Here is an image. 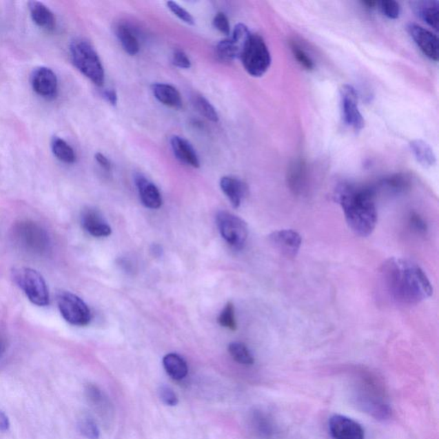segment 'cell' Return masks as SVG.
<instances>
[{
  "instance_id": "5",
  "label": "cell",
  "mask_w": 439,
  "mask_h": 439,
  "mask_svg": "<svg viewBox=\"0 0 439 439\" xmlns=\"http://www.w3.org/2000/svg\"><path fill=\"white\" fill-rule=\"evenodd\" d=\"M14 283L23 291L31 303L47 307L50 302L47 283L40 273L27 267H19L12 272Z\"/></svg>"
},
{
  "instance_id": "20",
  "label": "cell",
  "mask_w": 439,
  "mask_h": 439,
  "mask_svg": "<svg viewBox=\"0 0 439 439\" xmlns=\"http://www.w3.org/2000/svg\"><path fill=\"white\" fill-rule=\"evenodd\" d=\"M152 92L161 103L165 106L180 110L182 100L180 92L174 87L166 83H156L152 85Z\"/></svg>"
},
{
  "instance_id": "43",
  "label": "cell",
  "mask_w": 439,
  "mask_h": 439,
  "mask_svg": "<svg viewBox=\"0 0 439 439\" xmlns=\"http://www.w3.org/2000/svg\"><path fill=\"white\" fill-rule=\"evenodd\" d=\"M10 428V420L5 412L0 410V431H6Z\"/></svg>"
},
{
  "instance_id": "22",
  "label": "cell",
  "mask_w": 439,
  "mask_h": 439,
  "mask_svg": "<svg viewBox=\"0 0 439 439\" xmlns=\"http://www.w3.org/2000/svg\"><path fill=\"white\" fill-rule=\"evenodd\" d=\"M86 396L90 402L97 410L98 414L104 420H108L112 416V404L104 393L96 385H90L86 388Z\"/></svg>"
},
{
  "instance_id": "11",
  "label": "cell",
  "mask_w": 439,
  "mask_h": 439,
  "mask_svg": "<svg viewBox=\"0 0 439 439\" xmlns=\"http://www.w3.org/2000/svg\"><path fill=\"white\" fill-rule=\"evenodd\" d=\"M329 433L334 439H364L363 427L343 416H334L329 421Z\"/></svg>"
},
{
  "instance_id": "34",
  "label": "cell",
  "mask_w": 439,
  "mask_h": 439,
  "mask_svg": "<svg viewBox=\"0 0 439 439\" xmlns=\"http://www.w3.org/2000/svg\"><path fill=\"white\" fill-rule=\"evenodd\" d=\"M380 9L384 15L389 19H398L400 13H401V7L399 3L394 0H387V1H382L379 3Z\"/></svg>"
},
{
  "instance_id": "3",
  "label": "cell",
  "mask_w": 439,
  "mask_h": 439,
  "mask_svg": "<svg viewBox=\"0 0 439 439\" xmlns=\"http://www.w3.org/2000/svg\"><path fill=\"white\" fill-rule=\"evenodd\" d=\"M73 64L96 86L104 84L105 72L99 56L85 40H76L70 45Z\"/></svg>"
},
{
  "instance_id": "27",
  "label": "cell",
  "mask_w": 439,
  "mask_h": 439,
  "mask_svg": "<svg viewBox=\"0 0 439 439\" xmlns=\"http://www.w3.org/2000/svg\"><path fill=\"white\" fill-rule=\"evenodd\" d=\"M410 178L402 174L392 175L381 182L382 188L388 190L389 192L395 193V194L406 192L410 187Z\"/></svg>"
},
{
  "instance_id": "8",
  "label": "cell",
  "mask_w": 439,
  "mask_h": 439,
  "mask_svg": "<svg viewBox=\"0 0 439 439\" xmlns=\"http://www.w3.org/2000/svg\"><path fill=\"white\" fill-rule=\"evenodd\" d=\"M57 304L62 317L69 324L85 326L91 321V312L85 302L76 294L61 292L57 296Z\"/></svg>"
},
{
  "instance_id": "23",
  "label": "cell",
  "mask_w": 439,
  "mask_h": 439,
  "mask_svg": "<svg viewBox=\"0 0 439 439\" xmlns=\"http://www.w3.org/2000/svg\"><path fill=\"white\" fill-rule=\"evenodd\" d=\"M167 374L174 380H182L188 374V367L185 360L177 354H168L163 360Z\"/></svg>"
},
{
  "instance_id": "26",
  "label": "cell",
  "mask_w": 439,
  "mask_h": 439,
  "mask_svg": "<svg viewBox=\"0 0 439 439\" xmlns=\"http://www.w3.org/2000/svg\"><path fill=\"white\" fill-rule=\"evenodd\" d=\"M116 36L128 54L133 56L139 54L140 48L138 39L128 27L119 25L116 30Z\"/></svg>"
},
{
  "instance_id": "12",
  "label": "cell",
  "mask_w": 439,
  "mask_h": 439,
  "mask_svg": "<svg viewBox=\"0 0 439 439\" xmlns=\"http://www.w3.org/2000/svg\"><path fill=\"white\" fill-rule=\"evenodd\" d=\"M31 85L39 96L52 99L57 94V76L48 68H37L31 75Z\"/></svg>"
},
{
  "instance_id": "18",
  "label": "cell",
  "mask_w": 439,
  "mask_h": 439,
  "mask_svg": "<svg viewBox=\"0 0 439 439\" xmlns=\"http://www.w3.org/2000/svg\"><path fill=\"white\" fill-rule=\"evenodd\" d=\"M172 150L178 161L192 167H200V161L194 147L187 140L181 136H174L170 140Z\"/></svg>"
},
{
  "instance_id": "44",
  "label": "cell",
  "mask_w": 439,
  "mask_h": 439,
  "mask_svg": "<svg viewBox=\"0 0 439 439\" xmlns=\"http://www.w3.org/2000/svg\"><path fill=\"white\" fill-rule=\"evenodd\" d=\"M151 252H153L154 256H159L163 254V250H161V247L160 245H153V248L151 249Z\"/></svg>"
},
{
  "instance_id": "17",
  "label": "cell",
  "mask_w": 439,
  "mask_h": 439,
  "mask_svg": "<svg viewBox=\"0 0 439 439\" xmlns=\"http://www.w3.org/2000/svg\"><path fill=\"white\" fill-rule=\"evenodd\" d=\"M220 186L235 209L241 206L242 201L247 195V185L236 178L223 177L221 178Z\"/></svg>"
},
{
  "instance_id": "19",
  "label": "cell",
  "mask_w": 439,
  "mask_h": 439,
  "mask_svg": "<svg viewBox=\"0 0 439 439\" xmlns=\"http://www.w3.org/2000/svg\"><path fill=\"white\" fill-rule=\"evenodd\" d=\"M30 16L37 26L47 31H52L56 27L54 13L43 3L30 1L29 3Z\"/></svg>"
},
{
  "instance_id": "42",
  "label": "cell",
  "mask_w": 439,
  "mask_h": 439,
  "mask_svg": "<svg viewBox=\"0 0 439 439\" xmlns=\"http://www.w3.org/2000/svg\"><path fill=\"white\" fill-rule=\"evenodd\" d=\"M94 158H96V161H97V163L99 164L100 166L103 167L104 170H106V171L111 170L112 166H111L110 161L108 160V158L105 156L103 154L96 153V156H94Z\"/></svg>"
},
{
  "instance_id": "24",
  "label": "cell",
  "mask_w": 439,
  "mask_h": 439,
  "mask_svg": "<svg viewBox=\"0 0 439 439\" xmlns=\"http://www.w3.org/2000/svg\"><path fill=\"white\" fill-rule=\"evenodd\" d=\"M409 146L414 157L421 166L431 167L436 163V156L433 150L427 142L420 139L413 140L410 142Z\"/></svg>"
},
{
  "instance_id": "6",
  "label": "cell",
  "mask_w": 439,
  "mask_h": 439,
  "mask_svg": "<svg viewBox=\"0 0 439 439\" xmlns=\"http://www.w3.org/2000/svg\"><path fill=\"white\" fill-rule=\"evenodd\" d=\"M240 59L245 71L254 77L265 75L272 65V56L265 41L256 34H251Z\"/></svg>"
},
{
  "instance_id": "1",
  "label": "cell",
  "mask_w": 439,
  "mask_h": 439,
  "mask_svg": "<svg viewBox=\"0 0 439 439\" xmlns=\"http://www.w3.org/2000/svg\"><path fill=\"white\" fill-rule=\"evenodd\" d=\"M381 276L389 296L399 304H420L433 294V286L426 273L409 260L388 259L382 266Z\"/></svg>"
},
{
  "instance_id": "9",
  "label": "cell",
  "mask_w": 439,
  "mask_h": 439,
  "mask_svg": "<svg viewBox=\"0 0 439 439\" xmlns=\"http://www.w3.org/2000/svg\"><path fill=\"white\" fill-rule=\"evenodd\" d=\"M340 96L344 122L354 131H361L365 126V119L358 107L356 90L352 86L344 85L340 89Z\"/></svg>"
},
{
  "instance_id": "2",
  "label": "cell",
  "mask_w": 439,
  "mask_h": 439,
  "mask_svg": "<svg viewBox=\"0 0 439 439\" xmlns=\"http://www.w3.org/2000/svg\"><path fill=\"white\" fill-rule=\"evenodd\" d=\"M375 196L376 189L371 186L343 184L336 189V200L342 207L347 223L360 237H368L377 225Z\"/></svg>"
},
{
  "instance_id": "41",
  "label": "cell",
  "mask_w": 439,
  "mask_h": 439,
  "mask_svg": "<svg viewBox=\"0 0 439 439\" xmlns=\"http://www.w3.org/2000/svg\"><path fill=\"white\" fill-rule=\"evenodd\" d=\"M103 96L104 99L106 100L108 103L112 105V106H116V105H117L118 96L114 90L110 89L104 90Z\"/></svg>"
},
{
  "instance_id": "45",
  "label": "cell",
  "mask_w": 439,
  "mask_h": 439,
  "mask_svg": "<svg viewBox=\"0 0 439 439\" xmlns=\"http://www.w3.org/2000/svg\"><path fill=\"white\" fill-rule=\"evenodd\" d=\"M363 3L368 9H374L376 6L378 5V3L376 1H364Z\"/></svg>"
},
{
  "instance_id": "40",
  "label": "cell",
  "mask_w": 439,
  "mask_h": 439,
  "mask_svg": "<svg viewBox=\"0 0 439 439\" xmlns=\"http://www.w3.org/2000/svg\"><path fill=\"white\" fill-rule=\"evenodd\" d=\"M173 64L181 69H189L192 66L191 61H190L187 55L181 50H176L174 52Z\"/></svg>"
},
{
  "instance_id": "4",
  "label": "cell",
  "mask_w": 439,
  "mask_h": 439,
  "mask_svg": "<svg viewBox=\"0 0 439 439\" xmlns=\"http://www.w3.org/2000/svg\"><path fill=\"white\" fill-rule=\"evenodd\" d=\"M13 237L23 251L30 254L43 256L51 247L48 232L32 221H21L14 227Z\"/></svg>"
},
{
  "instance_id": "32",
  "label": "cell",
  "mask_w": 439,
  "mask_h": 439,
  "mask_svg": "<svg viewBox=\"0 0 439 439\" xmlns=\"http://www.w3.org/2000/svg\"><path fill=\"white\" fill-rule=\"evenodd\" d=\"M218 323L219 325L224 328L233 330V331L236 330L237 322L236 318H235V311L233 303L228 302L226 307L221 311L218 318Z\"/></svg>"
},
{
  "instance_id": "36",
  "label": "cell",
  "mask_w": 439,
  "mask_h": 439,
  "mask_svg": "<svg viewBox=\"0 0 439 439\" xmlns=\"http://www.w3.org/2000/svg\"><path fill=\"white\" fill-rule=\"evenodd\" d=\"M254 428L263 437H269L272 434V427L262 414H256L254 416Z\"/></svg>"
},
{
  "instance_id": "33",
  "label": "cell",
  "mask_w": 439,
  "mask_h": 439,
  "mask_svg": "<svg viewBox=\"0 0 439 439\" xmlns=\"http://www.w3.org/2000/svg\"><path fill=\"white\" fill-rule=\"evenodd\" d=\"M167 8L178 17L184 23L189 24V25H194L195 21L193 17L190 14L187 10H185L183 7L178 5L177 3L174 1H168L167 3Z\"/></svg>"
},
{
  "instance_id": "15",
  "label": "cell",
  "mask_w": 439,
  "mask_h": 439,
  "mask_svg": "<svg viewBox=\"0 0 439 439\" xmlns=\"http://www.w3.org/2000/svg\"><path fill=\"white\" fill-rule=\"evenodd\" d=\"M287 185L295 195H302L307 188L308 170L303 160H297L290 165L287 176Z\"/></svg>"
},
{
  "instance_id": "21",
  "label": "cell",
  "mask_w": 439,
  "mask_h": 439,
  "mask_svg": "<svg viewBox=\"0 0 439 439\" xmlns=\"http://www.w3.org/2000/svg\"><path fill=\"white\" fill-rule=\"evenodd\" d=\"M412 8L416 15L433 30H438L439 3L438 1H416Z\"/></svg>"
},
{
  "instance_id": "38",
  "label": "cell",
  "mask_w": 439,
  "mask_h": 439,
  "mask_svg": "<svg viewBox=\"0 0 439 439\" xmlns=\"http://www.w3.org/2000/svg\"><path fill=\"white\" fill-rule=\"evenodd\" d=\"M159 396L164 404L167 406L174 407L178 403V398L176 393L173 389L167 387V386H161L159 389Z\"/></svg>"
},
{
  "instance_id": "16",
  "label": "cell",
  "mask_w": 439,
  "mask_h": 439,
  "mask_svg": "<svg viewBox=\"0 0 439 439\" xmlns=\"http://www.w3.org/2000/svg\"><path fill=\"white\" fill-rule=\"evenodd\" d=\"M135 184L139 190L143 205L149 209H159L163 205V198L156 186L147 181L142 174L136 175Z\"/></svg>"
},
{
  "instance_id": "25",
  "label": "cell",
  "mask_w": 439,
  "mask_h": 439,
  "mask_svg": "<svg viewBox=\"0 0 439 439\" xmlns=\"http://www.w3.org/2000/svg\"><path fill=\"white\" fill-rule=\"evenodd\" d=\"M52 151L62 163L72 164L76 161V154L71 146L64 139L54 136L51 143Z\"/></svg>"
},
{
  "instance_id": "29",
  "label": "cell",
  "mask_w": 439,
  "mask_h": 439,
  "mask_svg": "<svg viewBox=\"0 0 439 439\" xmlns=\"http://www.w3.org/2000/svg\"><path fill=\"white\" fill-rule=\"evenodd\" d=\"M216 54L217 58L224 62L233 61L236 58L240 59V52L230 38L221 41L217 44Z\"/></svg>"
},
{
  "instance_id": "13",
  "label": "cell",
  "mask_w": 439,
  "mask_h": 439,
  "mask_svg": "<svg viewBox=\"0 0 439 439\" xmlns=\"http://www.w3.org/2000/svg\"><path fill=\"white\" fill-rule=\"evenodd\" d=\"M407 31L423 54L431 61H438V39L436 34L414 23L407 27Z\"/></svg>"
},
{
  "instance_id": "46",
  "label": "cell",
  "mask_w": 439,
  "mask_h": 439,
  "mask_svg": "<svg viewBox=\"0 0 439 439\" xmlns=\"http://www.w3.org/2000/svg\"><path fill=\"white\" fill-rule=\"evenodd\" d=\"M3 351H5V343H3L1 337H0V356H2Z\"/></svg>"
},
{
  "instance_id": "39",
  "label": "cell",
  "mask_w": 439,
  "mask_h": 439,
  "mask_svg": "<svg viewBox=\"0 0 439 439\" xmlns=\"http://www.w3.org/2000/svg\"><path fill=\"white\" fill-rule=\"evenodd\" d=\"M213 25L217 30L225 36H229L230 34V24L228 22V19L226 15L223 12L216 14L214 17Z\"/></svg>"
},
{
  "instance_id": "7",
  "label": "cell",
  "mask_w": 439,
  "mask_h": 439,
  "mask_svg": "<svg viewBox=\"0 0 439 439\" xmlns=\"http://www.w3.org/2000/svg\"><path fill=\"white\" fill-rule=\"evenodd\" d=\"M216 224L221 236L232 247L241 250L248 238V227L245 221L234 214L219 212L216 215Z\"/></svg>"
},
{
  "instance_id": "14",
  "label": "cell",
  "mask_w": 439,
  "mask_h": 439,
  "mask_svg": "<svg viewBox=\"0 0 439 439\" xmlns=\"http://www.w3.org/2000/svg\"><path fill=\"white\" fill-rule=\"evenodd\" d=\"M81 224L83 229L94 237H108L112 233L110 225L101 214L94 208H87L81 214Z\"/></svg>"
},
{
  "instance_id": "31",
  "label": "cell",
  "mask_w": 439,
  "mask_h": 439,
  "mask_svg": "<svg viewBox=\"0 0 439 439\" xmlns=\"http://www.w3.org/2000/svg\"><path fill=\"white\" fill-rule=\"evenodd\" d=\"M79 428L80 433L88 439H98L100 437L99 427L89 414H83L80 417Z\"/></svg>"
},
{
  "instance_id": "10",
  "label": "cell",
  "mask_w": 439,
  "mask_h": 439,
  "mask_svg": "<svg viewBox=\"0 0 439 439\" xmlns=\"http://www.w3.org/2000/svg\"><path fill=\"white\" fill-rule=\"evenodd\" d=\"M269 241L274 247L287 258H294L300 252L302 238L293 229H282L269 235Z\"/></svg>"
},
{
  "instance_id": "37",
  "label": "cell",
  "mask_w": 439,
  "mask_h": 439,
  "mask_svg": "<svg viewBox=\"0 0 439 439\" xmlns=\"http://www.w3.org/2000/svg\"><path fill=\"white\" fill-rule=\"evenodd\" d=\"M409 224L411 229L419 234H424L427 231L426 221L416 212H411L409 217Z\"/></svg>"
},
{
  "instance_id": "35",
  "label": "cell",
  "mask_w": 439,
  "mask_h": 439,
  "mask_svg": "<svg viewBox=\"0 0 439 439\" xmlns=\"http://www.w3.org/2000/svg\"><path fill=\"white\" fill-rule=\"evenodd\" d=\"M291 49H292L293 54L297 61L307 70H312L314 68V63L312 59L309 57L307 52L302 49L300 45L293 43L291 45Z\"/></svg>"
},
{
  "instance_id": "28",
  "label": "cell",
  "mask_w": 439,
  "mask_h": 439,
  "mask_svg": "<svg viewBox=\"0 0 439 439\" xmlns=\"http://www.w3.org/2000/svg\"><path fill=\"white\" fill-rule=\"evenodd\" d=\"M228 352L236 363L245 366L254 363V358L248 347L242 343H232L228 346Z\"/></svg>"
},
{
  "instance_id": "30",
  "label": "cell",
  "mask_w": 439,
  "mask_h": 439,
  "mask_svg": "<svg viewBox=\"0 0 439 439\" xmlns=\"http://www.w3.org/2000/svg\"><path fill=\"white\" fill-rule=\"evenodd\" d=\"M192 103L196 110L201 114L203 117L209 119L210 121L217 123L219 121V115L217 114L216 108L205 97L195 96L193 97Z\"/></svg>"
}]
</instances>
